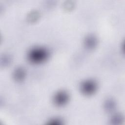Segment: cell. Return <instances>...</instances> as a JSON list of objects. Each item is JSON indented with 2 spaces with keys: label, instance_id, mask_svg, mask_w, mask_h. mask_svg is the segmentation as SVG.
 Returning a JSON list of instances; mask_svg holds the SVG:
<instances>
[{
  "label": "cell",
  "instance_id": "3957f363",
  "mask_svg": "<svg viewBox=\"0 0 125 125\" xmlns=\"http://www.w3.org/2000/svg\"><path fill=\"white\" fill-rule=\"evenodd\" d=\"M69 100V95L68 93L64 90H61L54 95L53 97V102L54 104L58 106L62 107L66 105Z\"/></svg>",
  "mask_w": 125,
  "mask_h": 125
},
{
  "label": "cell",
  "instance_id": "ba28073f",
  "mask_svg": "<svg viewBox=\"0 0 125 125\" xmlns=\"http://www.w3.org/2000/svg\"><path fill=\"white\" fill-rule=\"evenodd\" d=\"M40 17V14L38 11H33L29 13L27 16V21L30 23H33L38 20Z\"/></svg>",
  "mask_w": 125,
  "mask_h": 125
},
{
  "label": "cell",
  "instance_id": "7a4b0ae2",
  "mask_svg": "<svg viewBox=\"0 0 125 125\" xmlns=\"http://www.w3.org/2000/svg\"><path fill=\"white\" fill-rule=\"evenodd\" d=\"M98 89L97 82L92 79L83 81L80 84V90L84 95L89 96L96 93Z\"/></svg>",
  "mask_w": 125,
  "mask_h": 125
},
{
  "label": "cell",
  "instance_id": "52a82bcc",
  "mask_svg": "<svg viewBox=\"0 0 125 125\" xmlns=\"http://www.w3.org/2000/svg\"><path fill=\"white\" fill-rule=\"evenodd\" d=\"M124 120V116L122 114L115 113L111 116L110 122L113 125H120L122 124Z\"/></svg>",
  "mask_w": 125,
  "mask_h": 125
},
{
  "label": "cell",
  "instance_id": "9c48e42d",
  "mask_svg": "<svg viewBox=\"0 0 125 125\" xmlns=\"http://www.w3.org/2000/svg\"><path fill=\"white\" fill-rule=\"evenodd\" d=\"M49 125H61L63 124V121L60 118H53L48 121L47 123Z\"/></svg>",
  "mask_w": 125,
  "mask_h": 125
},
{
  "label": "cell",
  "instance_id": "277c9868",
  "mask_svg": "<svg viewBox=\"0 0 125 125\" xmlns=\"http://www.w3.org/2000/svg\"><path fill=\"white\" fill-rule=\"evenodd\" d=\"M83 44L84 47L88 50H93L98 44V40L94 35H87L84 38Z\"/></svg>",
  "mask_w": 125,
  "mask_h": 125
},
{
  "label": "cell",
  "instance_id": "8992f818",
  "mask_svg": "<svg viewBox=\"0 0 125 125\" xmlns=\"http://www.w3.org/2000/svg\"><path fill=\"white\" fill-rule=\"evenodd\" d=\"M104 108L107 112H112L116 107V103L112 99H108L104 103Z\"/></svg>",
  "mask_w": 125,
  "mask_h": 125
},
{
  "label": "cell",
  "instance_id": "5b68a950",
  "mask_svg": "<svg viewBox=\"0 0 125 125\" xmlns=\"http://www.w3.org/2000/svg\"><path fill=\"white\" fill-rule=\"evenodd\" d=\"M26 75V71L22 67H16L13 73V78L17 82H21L25 78Z\"/></svg>",
  "mask_w": 125,
  "mask_h": 125
},
{
  "label": "cell",
  "instance_id": "6da1fadb",
  "mask_svg": "<svg viewBox=\"0 0 125 125\" xmlns=\"http://www.w3.org/2000/svg\"><path fill=\"white\" fill-rule=\"evenodd\" d=\"M49 52L43 47H34L28 52V61L34 64H40L45 62L49 57Z\"/></svg>",
  "mask_w": 125,
  "mask_h": 125
}]
</instances>
